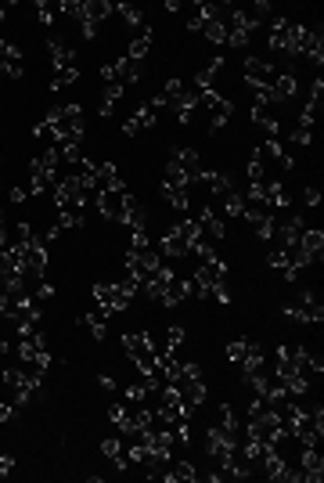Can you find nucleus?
Masks as SVG:
<instances>
[{"label":"nucleus","instance_id":"nucleus-9","mask_svg":"<svg viewBox=\"0 0 324 483\" xmlns=\"http://www.w3.org/2000/svg\"><path fill=\"white\" fill-rule=\"evenodd\" d=\"M47 51H51L54 69H76V51L65 44L61 37H51V40H47Z\"/></svg>","mask_w":324,"mask_h":483},{"label":"nucleus","instance_id":"nucleus-2","mask_svg":"<svg viewBox=\"0 0 324 483\" xmlns=\"http://www.w3.org/2000/svg\"><path fill=\"white\" fill-rule=\"evenodd\" d=\"M285 318L296 321V325H320L324 321V307L313 292H299L296 299H288L285 303Z\"/></svg>","mask_w":324,"mask_h":483},{"label":"nucleus","instance_id":"nucleus-23","mask_svg":"<svg viewBox=\"0 0 324 483\" xmlns=\"http://www.w3.org/2000/svg\"><path fill=\"white\" fill-rule=\"evenodd\" d=\"M11 469H15V458H11V455H4V458H0V476H8Z\"/></svg>","mask_w":324,"mask_h":483},{"label":"nucleus","instance_id":"nucleus-5","mask_svg":"<svg viewBox=\"0 0 324 483\" xmlns=\"http://www.w3.org/2000/svg\"><path fill=\"white\" fill-rule=\"evenodd\" d=\"M274 76H278V69L267 62V58H259V54H249V58H245V83H249L252 90L270 87Z\"/></svg>","mask_w":324,"mask_h":483},{"label":"nucleus","instance_id":"nucleus-11","mask_svg":"<svg viewBox=\"0 0 324 483\" xmlns=\"http://www.w3.org/2000/svg\"><path fill=\"white\" fill-rule=\"evenodd\" d=\"M202 184L213 192V195H223V192H231L235 184H231V173H227V170H202Z\"/></svg>","mask_w":324,"mask_h":483},{"label":"nucleus","instance_id":"nucleus-21","mask_svg":"<svg viewBox=\"0 0 324 483\" xmlns=\"http://www.w3.org/2000/svg\"><path fill=\"white\" fill-rule=\"evenodd\" d=\"M8 199H11V206H22V202H25V188H11Z\"/></svg>","mask_w":324,"mask_h":483},{"label":"nucleus","instance_id":"nucleus-6","mask_svg":"<svg viewBox=\"0 0 324 483\" xmlns=\"http://www.w3.org/2000/svg\"><path fill=\"white\" fill-rule=\"evenodd\" d=\"M94 206L101 209V217H105V220L123 224V217H126V192H116V188H108V192H97Z\"/></svg>","mask_w":324,"mask_h":483},{"label":"nucleus","instance_id":"nucleus-8","mask_svg":"<svg viewBox=\"0 0 324 483\" xmlns=\"http://www.w3.org/2000/svg\"><path fill=\"white\" fill-rule=\"evenodd\" d=\"M296 249H299V253H303L310 263H320V256H324V231H313V227H306Z\"/></svg>","mask_w":324,"mask_h":483},{"label":"nucleus","instance_id":"nucleus-18","mask_svg":"<svg viewBox=\"0 0 324 483\" xmlns=\"http://www.w3.org/2000/svg\"><path fill=\"white\" fill-rule=\"evenodd\" d=\"M80 80V69H54V80H51V90L58 87H73Z\"/></svg>","mask_w":324,"mask_h":483},{"label":"nucleus","instance_id":"nucleus-10","mask_svg":"<svg viewBox=\"0 0 324 483\" xmlns=\"http://www.w3.org/2000/svg\"><path fill=\"white\" fill-rule=\"evenodd\" d=\"M158 195H162V202H170L173 209H180V213L191 206V188H184V184H166V180H162Z\"/></svg>","mask_w":324,"mask_h":483},{"label":"nucleus","instance_id":"nucleus-24","mask_svg":"<svg viewBox=\"0 0 324 483\" xmlns=\"http://www.w3.org/2000/svg\"><path fill=\"white\" fill-rule=\"evenodd\" d=\"M306 206H320V192L317 188H306Z\"/></svg>","mask_w":324,"mask_h":483},{"label":"nucleus","instance_id":"nucleus-16","mask_svg":"<svg viewBox=\"0 0 324 483\" xmlns=\"http://www.w3.org/2000/svg\"><path fill=\"white\" fill-rule=\"evenodd\" d=\"M166 479L173 483V479H184V483H194V479H199V472H194V465L191 462H177L170 472H166Z\"/></svg>","mask_w":324,"mask_h":483},{"label":"nucleus","instance_id":"nucleus-1","mask_svg":"<svg viewBox=\"0 0 324 483\" xmlns=\"http://www.w3.org/2000/svg\"><path fill=\"white\" fill-rule=\"evenodd\" d=\"M94 299H97V310L112 318V314H119V310L130 307L134 292H130L126 285H119V282H97L94 285Z\"/></svg>","mask_w":324,"mask_h":483},{"label":"nucleus","instance_id":"nucleus-17","mask_svg":"<svg viewBox=\"0 0 324 483\" xmlns=\"http://www.w3.org/2000/svg\"><path fill=\"white\" fill-rule=\"evenodd\" d=\"M58 11L69 15V18H76V22H83V18H87V0H61Z\"/></svg>","mask_w":324,"mask_h":483},{"label":"nucleus","instance_id":"nucleus-22","mask_svg":"<svg viewBox=\"0 0 324 483\" xmlns=\"http://www.w3.org/2000/svg\"><path fill=\"white\" fill-rule=\"evenodd\" d=\"M15 418V404H0V422H11Z\"/></svg>","mask_w":324,"mask_h":483},{"label":"nucleus","instance_id":"nucleus-13","mask_svg":"<svg viewBox=\"0 0 324 483\" xmlns=\"http://www.w3.org/2000/svg\"><path fill=\"white\" fill-rule=\"evenodd\" d=\"M83 328L90 332V339L101 343V339L108 336V314H101V310H90V314H83Z\"/></svg>","mask_w":324,"mask_h":483},{"label":"nucleus","instance_id":"nucleus-20","mask_svg":"<svg viewBox=\"0 0 324 483\" xmlns=\"http://www.w3.org/2000/svg\"><path fill=\"white\" fill-rule=\"evenodd\" d=\"M37 18H40L44 25H51V22H54V4H47V0H40V4H37Z\"/></svg>","mask_w":324,"mask_h":483},{"label":"nucleus","instance_id":"nucleus-3","mask_svg":"<svg viewBox=\"0 0 324 483\" xmlns=\"http://www.w3.org/2000/svg\"><path fill=\"white\" fill-rule=\"evenodd\" d=\"M199 108H206V112H209V127H213V130L227 127V119L235 115V101H231V98H223L220 90H202V101H199Z\"/></svg>","mask_w":324,"mask_h":483},{"label":"nucleus","instance_id":"nucleus-19","mask_svg":"<svg viewBox=\"0 0 324 483\" xmlns=\"http://www.w3.org/2000/svg\"><path fill=\"white\" fill-rule=\"evenodd\" d=\"M245 346H249V339H231V343H227V360L238 365V360L245 357Z\"/></svg>","mask_w":324,"mask_h":483},{"label":"nucleus","instance_id":"nucleus-4","mask_svg":"<svg viewBox=\"0 0 324 483\" xmlns=\"http://www.w3.org/2000/svg\"><path fill=\"white\" fill-rule=\"evenodd\" d=\"M170 166L187 177V184H199V177H202V170H206V166H202V156L194 152V148H173Z\"/></svg>","mask_w":324,"mask_h":483},{"label":"nucleus","instance_id":"nucleus-12","mask_svg":"<svg viewBox=\"0 0 324 483\" xmlns=\"http://www.w3.org/2000/svg\"><path fill=\"white\" fill-rule=\"evenodd\" d=\"M148 51H151V25L137 29V37L130 40V47H126V58H134V62H144Z\"/></svg>","mask_w":324,"mask_h":483},{"label":"nucleus","instance_id":"nucleus-7","mask_svg":"<svg viewBox=\"0 0 324 483\" xmlns=\"http://www.w3.org/2000/svg\"><path fill=\"white\" fill-rule=\"evenodd\" d=\"M0 76H8V80L22 76V51L11 40H0Z\"/></svg>","mask_w":324,"mask_h":483},{"label":"nucleus","instance_id":"nucleus-25","mask_svg":"<svg viewBox=\"0 0 324 483\" xmlns=\"http://www.w3.org/2000/svg\"><path fill=\"white\" fill-rule=\"evenodd\" d=\"M4 15H8V11H4V4H0V22H4Z\"/></svg>","mask_w":324,"mask_h":483},{"label":"nucleus","instance_id":"nucleus-14","mask_svg":"<svg viewBox=\"0 0 324 483\" xmlns=\"http://www.w3.org/2000/svg\"><path fill=\"white\" fill-rule=\"evenodd\" d=\"M220 202H223V213H227V217H242V213H245V192H238V188L223 192Z\"/></svg>","mask_w":324,"mask_h":483},{"label":"nucleus","instance_id":"nucleus-15","mask_svg":"<svg viewBox=\"0 0 324 483\" xmlns=\"http://www.w3.org/2000/svg\"><path fill=\"white\" fill-rule=\"evenodd\" d=\"M108 15H112V4H108V0H87V18H83V22L101 25Z\"/></svg>","mask_w":324,"mask_h":483}]
</instances>
